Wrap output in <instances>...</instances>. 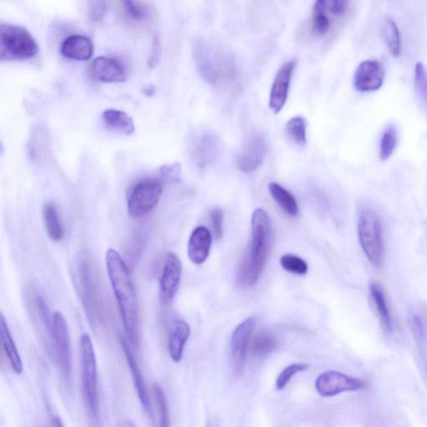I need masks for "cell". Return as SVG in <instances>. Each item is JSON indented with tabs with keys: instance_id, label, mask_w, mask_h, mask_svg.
I'll use <instances>...</instances> for the list:
<instances>
[{
	"instance_id": "obj_1",
	"label": "cell",
	"mask_w": 427,
	"mask_h": 427,
	"mask_svg": "<svg viewBox=\"0 0 427 427\" xmlns=\"http://www.w3.org/2000/svg\"><path fill=\"white\" fill-rule=\"evenodd\" d=\"M105 262L123 325L130 342L137 347L139 340V303L128 267L121 254L112 248L107 250Z\"/></svg>"
},
{
	"instance_id": "obj_2",
	"label": "cell",
	"mask_w": 427,
	"mask_h": 427,
	"mask_svg": "<svg viewBox=\"0 0 427 427\" xmlns=\"http://www.w3.org/2000/svg\"><path fill=\"white\" fill-rule=\"evenodd\" d=\"M272 241V223L268 213L256 209L252 218V247L240 270V281L244 286L256 284L268 260Z\"/></svg>"
},
{
	"instance_id": "obj_3",
	"label": "cell",
	"mask_w": 427,
	"mask_h": 427,
	"mask_svg": "<svg viewBox=\"0 0 427 427\" xmlns=\"http://www.w3.org/2000/svg\"><path fill=\"white\" fill-rule=\"evenodd\" d=\"M80 352L82 397L89 417L94 421H98L100 408H98L97 361L92 340L88 334L81 336Z\"/></svg>"
},
{
	"instance_id": "obj_4",
	"label": "cell",
	"mask_w": 427,
	"mask_h": 427,
	"mask_svg": "<svg viewBox=\"0 0 427 427\" xmlns=\"http://www.w3.org/2000/svg\"><path fill=\"white\" fill-rule=\"evenodd\" d=\"M358 236L361 249L376 268L383 265L385 246L383 225L372 209L361 211L358 219Z\"/></svg>"
},
{
	"instance_id": "obj_5",
	"label": "cell",
	"mask_w": 427,
	"mask_h": 427,
	"mask_svg": "<svg viewBox=\"0 0 427 427\" xmlns=\"http://www.w3.org/2000/svg\"><path fill=\"white\" fill-rule=\"evenodd\" d=\"M38 44L26 28L15 24L0 26V60H26L35 58Z\"/></svg>"
},
{
	"instance_id": "obj_6",
	"label": "cell",
	"mask_w": 427,
	"mask_h": 427,
	"mask_svg": "<svg viewBox=\"0 0 427 427\" xmlns=\"http://www.w3.org/2000/svg\"><path fill=\"white\" fill-rule=\"evenodd\" d=\"M52 316L51 329L46 338L61 376L68 384L71 381L72 373L71 336L64 315L60 311H55Z\"/></svg>"
},
{
	"instance_id": "obj_7",
	"label": "cell",
	"mask_w": 427,
	"mask_h": 427,
	"mask_svg": "<svg viewBox=\"0 0 427 427\" xmlns=\"http://www.w3.org/2000/svg\"><path fill=\"white\" fill-rule=\"evenodd\" d=\"M163 194V184L159 179L139 180L130 189L127 197V208L134 218L149 215L159 204Z\"/></svg>"
},
{
	"instance_id": "obj_8",
	"label": "cell",
	"mask_w": 427,
	"mask_h": 427,
	"mask_svg": "<svg viewBox=\"0 0 427 427\" xmlns=\"http://www.w3.org/2000/svg\"><path fill=\"white\" fill-rule=\"evenodd\" d=\"M367 387L364 381L354 378L342 372H324L315 381V389L320 396L331 397L347 392H356Z\"/></svg>"
},
{
	"instance_id": "obj_9",
	"label": "cell",
	"mask_w": 427,
	"mask_h": 427,
	"mask_svg": "<svg viewBox=\"0 0 427 427\" xmlns=\"http://www.w3.org/2000/svg\"><path fill=\"white\" fill-rule=\"evenodd\" d=\"M182 265L175 254H167L162 277L159 280V299L162 304L170 303L177 294L182 280Z\"/></svg>"
},
{
	"instance_id": "obj_10",
	"label": "cell",
	"mask_w": 427,
	"mask_h": 427,
	"mask_svg": "<svg viewBox=\"0 0 427 427\" xmlns=\"http://www.w3.org/2000/svg\"><path fill=\"white\" fill-rule=\"evenodd\" d=\"M254 326L256 320L254 318H248L241 323L233 332L231 340V355L233 369L236 374L243 372Z\"/></svg>"
},
{
	"instance_id": "obj_11",
	"label": "cell",
	"mask_w": 427,
	"mask_h": 427,
	"mask_svg": "<svg viewBox=\"0 0 427 427\" xmlns=\"http://www.w3.org/2000/svg\"><path fill=\"white\" fill-rule=\"evenodd\" d=\"M267 143L261 134L254 133L246 139L243 150L237 158V166L245 173L256 171L264 162Z\"/></svg>"
},
{
	"instance_id": "obj_12",
	"label": "cell",
	"mask_w": 427,
	"mask_h": 427,
	"mask_svg": "<svg viewBox=\"0 0 427 427\" xmlns=\"http://www.w3.org/2000/svg\"><path fill=\"white\" fill-rule=\"evenodd\" d=\"M385 71L379 61L368 60L357 67L354 75V87L361 93L376 92L383 85Z\"/></svg>"
},
{
	"instance_id": "obj_13",
	"label": "cell",
	"mask_w": 427,
	"mask_h": 427,
	"mask_svg": "<svg viewBox=\"0 0 427 427\" xmlns=\"http://www.w3.org/2000/svg\"><path fill=\"white\" fill-rule=\"evenodd\" d=\"M197 71L202 79L209 84H216L220 79L218 56H214L203 40H196L192 46Z\"/></svg>"
},
{
	"instance_id": "obj_14",
	"label": "cell",
	"mask_w": 427,
	"mask_h": 427,
	"mask_svg": "<svg viewBox=\"0 0 427 427\" xmlns=\"http://www.w3.org/2000/svg\"><path fill=\"white\" fill-rule=\"evenodd\" d=\"M295 65L294 60L283 64L274 78L270 96V108L274 114L280 113L286 105Z\"/></svg>"
},
{
	"instance_id": "obj_15",
	"label": "cell",
	"mask_w": 427,
	"mask_h": 427,
	"mask_svg": "<svg viewBox=\"0 0 427 427\" xmlns=\"http://www.w3.org/2000/svg\"><path fill=\"white\" fill-rule=\"evenodd\" d=\"M90 76L103 83H121L126 80V69L120 60L110 57H98L89 67Z\"/></svg>"
},
{
	"instance_id": "obj_16",
	"label": "cell",
	"mask_w": 427,
	"mask_h": 427,
	"mask_svg": "<svg viewBox=\"0 0 427 427\" xmlns=\"http://www.w3.org/2000/svg\"><path fill=\"white\" fill-rule=\"evenodd\" d=\"M120 340L123 351L125 353L127 363H128L129 365L131 376H132L134 387L135 390H137L139 399L141 402L143 409L150 420H155L149 392H148L146 381L145 379H143L141 369L139 367L137 360L135 358L132 350H131L130 345L127 342L126 339L121 338Z\"/></svg>"
},
{
	"instance_id": "obj_17",
	"label": "cell",
	"mask_w": 427,
	"mask_h": 427,
	"mask_svg": "<svg viewBox=\"0 0 427 427\" xmlns=\"http://www.w3.org/2000/svg\"><path fill=\"white\" fill-rule=\"evenodd\" d=\"M220 141L218 137L209 131H205L193 143L192 158L200 168H204L215 162L219 154Z\"/></svg>"
},
{
	"instance_id": "obj_18",
	"label": "cell",
	"mask_w": 427,
	"mask_h": 427,
	"mask_svg": "<svg viewBox=\"0 0 427 427\" xmlns=\"http://www.w3.org/2000/svg\"><path fill=\"white\" fill-rule=\"evenodd\" d=\"M212 236L207 228L196 227L192 232L188 243V256L195 265H201L207 260L211 252Z\"/></svg>"
},
{
	"instance_id": "obj_19",
	"label": "cell",
	"mask_w": 427,
	"mask_h": 427,
	"mask_svg": "<svg viewBox=\"0 0 427 427\" xmlns=\"http://www.w3.org/2000/svg\"><path fill=\"white\" fill-rule=\"evenodd\" d=\"M92 40L82 35H73L64 39L60 46L61 55L73 60H88L93 56Z\"/></svg>"
},
{
	"instance_id": "obj_20",
	"label": "cell",
	"mask_w": 427,
	"mask_h": 427,
	"mask_svg": "<svg viewBox=\"0 0 427 427\" xmlns=\"http://www.w3.org/2000/svg\"><path fill=\"white\" fill-rule=\"evenodd\" d=\"M80 281L81 283V291L83 295L84 305L89 318L94 322L98 318V308L96 295L94 293V283L92 280V272L87 261L81 262L80 265Z\"/></svg>"
},
{
	"instance_id": "obj_21",
	"label": "cell",
	"mask_w": 427,
	"mask_h": 427,
	"mask_svg": "<svg viewBox=\"0 0 427 427\" xmlns=\"http://www.w3.org/2000/svg\"><path fill=\"white\" fill-rule=\"evenodd\" d=\"M191 336V327L184 320H177L172 325L169 339V352L172 360L180 363L183 357L184 346Z\"/></svg>"
},
{
	"instance_id": "obj_22",
	"label": "cell",
	"mask_w": 427,
	"mask_h": 427,
	"mask_svg": "<svg viewBox=\"0 0 427 427\" xmlns=\"http://www.w3.org/2000/svg\"><path fill=\"white\" fill-rule=\"evenodd\" d=\"M369 290L381 326L385 331L391 333L393 330V319L383 286L378 283L373 282L369 285Z\"/></svg>"
},
{
	"instance_id": "obj_23",
	"label": "cell",
	"mask_w": 427,
	"mask_h": 427,
	"mask_svg": "<svg viewBox=\"0 0 427 427\" xmlns=\"http://www.w3.org/2000/svg\"><path fill=\"white\" fill-rule=\"evenodd\" d=\"M0 331H1V342L3 350L5 351L10 367L13 371L19 375L24 371V365L21 357H20L17 347L15 343L13 338L10 333L9 326L3 316H0Z\"/></svg>"
},
{
	"instance_id": "obj_24",
	"label": "cell",
	"mask_w": 427,
	"mask_h": 427,
	"mask_svg": "<svg viewBox=\"0 0 427 427\" xmlns=\"http://www.w3.org/2000/svg\"><path fill=\"white\" fill-rule=\"evenodd\" d=\"M103 122L110 130L130 135L134 132V123L128 114L120 110L109 109L105 110L102 116Z\"/></svg>"
},
{
	"instance_id": "obj_25",
	"label": "cell",
	"mask_w": 427,
	"mask_h": 427,
	"mask_svg": "<svg viewBox=\"0 0 427 427\" xmlns=\"http://www.w3.org/2000/svg\"><path fill=\"white\" fill-rule=\"evenodd\" d=\"M43 218L49 239L55 242L62 241L64 237V228L55 203L47 202L44 204Z\"/></svg>"
},
{
	"instance_id": "obj_26",
	"label": "cell",
	"mask_w": 427,
	"mask_h": 427,
	"mask_svg": "<svg viewBox=\"0 0 427 427\" xmlns=\"http://www.w3.org/2000/svg\"><path fill=\"white\" fill-rule=\"evenodd\" d=\"M268 189L270 195L287 215L293 217L298 215L299 205L293 193L276 182L270 183Z\"/></svg>"
},
{
	"instance_id": "obj_27",
	"label": "cell",
	"mask_w": 427,
	"mask_h": 427,
	"mask_svg": "<svg viewBox=\"0 0 427 427\" xmlns=\"http://www.w3.org/2000/svg\"><path fill=\"white\" fill-rule=\"evenodd\" d=\"M277 339L268 331H261L254 336L252 343V353L257 359H265L276 350Z\"/></svg>"
},
{
	"instance_id": "obj_28",
	"label": "cell",
	"mask_w": 427,
	"mask_h": 427,
	"mask_svg": "<svg viewBox=\"0 0 427 427\" xmlns=\"http://www.w3.org/2000/svg\"><path fill=\"white\" fill-rule=\"evenodd\" d=\"M121 10L127 19L134 22L146 21L152 15V6L146 1H121Z\"/></svg>"
},
{
	"instance_id": "obj_29",
	"label": "cell",
	"mask_w": 427,
	"mask_h": 427,
	"mask_svg": "<svg viewBox=\"0 0 427 427\" xmlns=\"http://www.w3.org/2000/svg\"><path fill=\"white\" fill-rule=\"evenodd\" d=\"M326 0H318L313 6V16H312V31L316 35H326L331 28V20L326 15Z\"/></svg>"
},
{
	"instance_id": "obj_30",
	"label": "cell",
	"mask_w": 427,
	"mask_h": 427,
	"mask_svg": "<svg viewBox=\"0 0 427 427\" xmlns=\"http://www.w3.org/2000/svg\"><path fill=\"white\" fill-rule=\"evenodd\" d=\"M153 397L157 412V427H171L169 408L166 394L159 384L153 385Z\"/></svg>"
},
{
	"instance_id": "obj_31",
	"label": "cell",
	"mask_w": 427,
	"mask_h": 427,
	"mask_svg": "<svg viewBox=\"0 0 427 427\" xmlns=\"http://www.w3.org/2000/svg\"><path fill=\"white\" fill-rule=\"evenodd\" d=\"M383 35L392 55L399 56L401 53V35L397 24L393 19H387L385 20Z\"/></svg>"
},
{
	"instance_id": "obj_32",
	"label": "cell",
	"mask_w": 427,
	"mask_h": 427,
	"mask_svg": "<svg viewBox=\"0 0 427 427\" xmlns=\"http://www.w3.org/2000/svg\"><path fill=\"white\" fill-rule=\"evenodd\" d=\"M306 121L302 117H294L287 122L286 133L287 137L293 141L295 145L306 146Z\"/></svg>"
},
{
	"instance_id": "obj_33",
	"label": "cell",
	"mask_w": 427,
	"mask_h": 427,
	"mask_svg": "<svg viewBox=\"0 0 427 427\" xmlns=\"http://www.w3.org/2000/svg\"><path fill=\"white\" fill-rule=\"evenodd\" d=\"M48 133L46 130L38 126L31 134V155L37 160L47 157L48 153Z\"/></svg>"
},
{
	"instance_id": "obj_34",
	"label": "cell",
	"mask_w": 427,
	"mask_h": 427,
	"mask_svg": "<svg viewBox=\"0 0 427 427\" xmlns=\"http://www.w3.org/2000/svg\"><path fill=\"white\" fill-rule=\"evenodd\" d=\"M397 143V130L393 126H389L383 134L380 145V159L387 160L391 157Z\"/></svg>"
},
{
	"instance_id": "obj_35",
	"label": "cell",
	"mask_w": 427,
	"mask_h": 427,
	"mask_svg": "<svg viewBox=\"0 0 427 427\" xmlns=\"http://www.w3.org/2000/svg\"><path fill=\"white\" fill-rule=\"evenodd\" d=\"M281 265L287 272L299 274V276H303L308 272L307 263L295 254H288L283 256L281 258Z\"/></svg>"
},
{
	"instance_id": "obj_36",
	"label": "cell",
	"mask_w": 427,
	"mask_h": 427,
	"mask_svg": "<svg viewBox=\"0 0 427 427\" xmlns=\"http://www.w3.org/2000/svg\"><path fill=\"white\" fill-rule=\"evenodd\" d=\"M309 365L306 364H293L286 367L277 377L276 387L278 391H282L289 384L291 379L299 372H306Z\"/></svg>"
},
{
	"instance_id": "obj_37",
	"label": "cell",
	"mask_w": 427,
	"mask_h": 427,
	"mask_svg": "<svg viewBox=\"0 0 427 427\" xmlns=\"http://www.w3.org/2000/svg\"><path fill=\"white\" fill-rule=\"evenodd\" d=\"M415 85L418 94L424 100L427 105V73L424 65L417 63L415 69Z\"/></svg>"
},
{
	"instance_id": "obj_38",
	"label": "cell",
	"mask_w": 427,
	"mask_h": 427,
	"mask_svg": "<svg viewBox=\"0 0 427 427\" xmlns=\"http://www.w3.org/2000/svg\"><path fill=\"white\" fill-rule=\"evenodd\" d=\"M106 2L96 1L90 3L89 8V21L96 24L102 21L106 14Z\"/></svg>"
},
{
	"instance_id": "obj_39",
	"label": "cell",
	"mask_w": 427,
	"mask_h": 427,
	"mask_svg": "<svg viewBox=\"0 0 427 427\" xmlns=\"http://www.w3.org/2000/svg\"><path fill=\"white\" fill-rule=\"evenodd\" d=\"M223 212L218 208L213 209L211 212V220L214 236L220 239L223 236Z\"/></svg>"
},
{
	"instance_id": "obj_40",
	"label": "cell",
	"mask_w": 427,
	"mask_h": 427,
	"mask_svg": "<svg viewBox=\"0 0 427 427\" xmlns=\"http://www.w3.org/2000/svg\"><path fill=\"white\" fill-rule=\"evenodd\" d=\"M160 56H162V44H160L159 37L155 35L152 40L149 60H148V65L150 68L153 69L158 64Z\"/></svg>"
},
{
	"instance_id": "obj_41",
	"label": "cell",
	"mask_w": 427,
	"mask_h": 427,
	"mask_svg": "<svg viewBox=\"0 0 427 427\" xmlns=\"http://www.w3.org/2000/svg\"><path fill=\"white\" fill-rule=\"evenodd\" d=\"M327 11L330 12L331 15L338 16H343L346 15L349 9V2L345 1V0H326Z\"/></svg>"
},
{
	"instance_id": "obj_42",
	"label": "cell",
	"mask_w": 427,
	"mask_h": 427,
	"mask_svg": "<svg viewBox=\"0 0 427 427\" xmlns=\"http://www.w3.org/2000/svg\"><path fill=\"white\" fill-rule=\"evenodd\" d=\"M160 171L166 177L176 178L180 174V169L178 164H175V165L162 167Z\"/></svg>"
},
{
	"instance_id": "obj_43",
	"label": "cell",
	"mask_w": 427,
	"mask_h": 427,
	"mask_svg": "<svg viewBox=\"0 0 427 427\" xmlns=\"http://www.w3.org/2000/svg\"><path fill=\"white\" fill-rule=\"evenodd\" d=\"M49 427H64L62 421L58 417H53Z\"/></svg>"
},
{
	"instance_id": "obj_44",
	"label": "cell",
	"mask_w": 427,
	"mask_h": 427,
	"mask_svg": "<svg viewBox=\"0 0 427 427\" xmlns=\"http://www.w3.org/2000/svg\"><path fill=\"white\" fill-rule=\"evenodd\" d=\"M143 92L146 96H153L155 93V89L154 86H146V87L143 88Z\"/></svg>"
},
{
	"instance_id": "obj_45",
	"label": "cell",
	"mask_w": 427,
	"mask_h": 427,
	"mask_svg": "<svg viewBox=\"0 0 427 427\" xmlns=\"http://www.w3.org/2000/svg\"><path fill=\"white\" fill-rule=\"evenodd\" d=\"M119 427H137V426H135L132 421L126 420V421H122L120 426H119Z\"/></svg>"
},
{
	"instance_id": "obj_46",
	"label": "cell",
	"mask_w": 427,
	"mask_h": 427,
	"mask_svg": "<svg viewBox=\"0 0 427 427\" xmlns=\"http://www.w3.org/2000/svg\"><path fill=\"white\" fill-rule=\"evenodd\" d=\"M207 427H218L216 422L209 421Z\"/></svg>"
}]
</instances>
